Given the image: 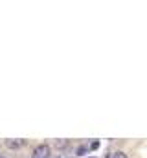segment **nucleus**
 Returning a JSON list of instances; mask_svg holds the SVG:
<instances>
[{
  "instance_id": "1",
  "label": "nucleus",
  "mask_w": 147,
  "mask_h": 158,
  "mask_svg": "<svg viewBox=\"0 0 147 158\" xmlns=\"http://www.w3.org/2000/svg\"><path fill=\"white\" fill-rule=\"evenodd\" d=\"M32 158H50V145L48 143H39L32 153Z\"/></svg>"
},
{
  "instance_id": "2",
  "label": "nucleus",
  "mask_w": 147,
  "mask_h": 158,
  "mask_svg": "<svg viewBox=\"0 0 147 158\" xmlns=\"http://www.w3.org/2000/svg\"><path fill=\"white\" fill-rule=\"evenodd\" d=\"M24 145H26V140H20V138H9V140H6V147L7 149H13V151L20 149Z\"/></svg>"
},
{
  "instance_id": "3",
  "label": "nucleus",
  "mask_w": 147,
  "mask_h": 158,
  "mask_svg": "<svg viewBox=\"0 0 147 158\" xmlns=\"http://www.w3.org/2000/svg\"><path fill=\"white\" fill-rule=\"evenodd\" d=\"M68 145H70L68 140H55V147H57V149H66Z\"/></svg>"
},
{
  "instance_id": "4",
  "label": "nucleus",
  "mask_w": 147,
  "mask_h": 158,
  "mask_svg": "<svg viewBox=\"0 0 147 158\" xmlns=\"http://www.w3.org/2000/svg\"><path fill=\"white\" fill-rule=\"evenodd\" d=\"M86 151H88V147H85V145H79V147L75 149V155H77V156H83Z\"/></svg>"
},
{
  "instance_id": "5",
  "label": "nucleus",
  "mask_w": 147,
  "mask_h": 158,
  "mask_svg": "<svg viewBox=\"0 0 147 158\" xmlns=\"http://www.w3.org/2000/svg\"><path fill=\"white\" fill-rule=\"evenodd\" d=\"M112 158H127V155H125L123 151H116V153L112 155Z\"/></svg>"
},
{
  "instance_id": "6",
  "label": "nucleus",
  "mask_w": 147,
  "mask_h": 158,
  "mask_svg": "<svg viewBox=\"0 0 147 158\" xmlns=\"http://www.w3.org/2000/svg\"><path fill=\"white\" fill-rule=\"evenodd\" d=\"M98 147H99V142H92L90 143V149H98Z\"/></svg>"
},
{
  "instance_id": "7",
  "label": "nucleus",
  "mask_w": 147,
  "mask_h": 158,
  "mask_svg": "<svg viewBox=\"0 0 147 158\" xmlns=\"http://www.w3.org/2000/svg\"><path fill=\"white\" fill-rule=\"evenodd\" d=\"M0 158H2V156H0Z\"/></svg>"
},
{
  "instance_id": "8",
  "label": "nucleus",
  "mask_w": 147,
  "mask_h": 158,
  "mask_svg": "<svg viewBox=\"0 0 147 158\" xmlns=\"http://www.w3.org/2000/svg\"><path fill=\"white\" fill-rule=\"evenodd\" d=\"M90 158H92V156H90Z\"/></svg>"
}]
</instances>
